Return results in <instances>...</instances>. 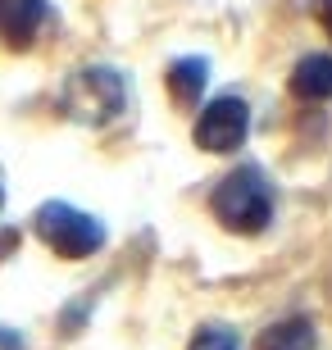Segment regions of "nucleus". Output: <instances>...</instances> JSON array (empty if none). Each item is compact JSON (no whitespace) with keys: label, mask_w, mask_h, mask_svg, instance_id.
I'll return each instance as SVG.
<instances>
[{"label":"nucleus","mask_w":332,"mask_h":350,"mask_svg":"<svg viewBox=\"0 0 332 350\" xmlns=\"http://www.w3.org/2000/svg\"><path fill=\"white\" fill-rule=\"evenodd\" d=\"M32 228L60 260H87V255H96L105 246V223L96 214H87V209L68 205V200H46L32 214Z\"/></svg>","instance_id":"obj_3"},{"label":"nucleus","mask_w":332,"mask_h":350,"mask_svg":"<svg viewBox=\"0 0 332 350\" xmlns=\"http://www.w3.org/2000/svg\"><path fill=\"white\" fill-rule=\"evenodd\" d=\"M292 96H301V100H328L332 96V55H305L292 68Z\"/></svg>","instance_id":"obj_7"},{"label":"nucleus","mask_w":332,"mask_h":350,"mask_svg":"<svg viewBox=\"0 0 332 350\" xmlns=\"http://www.w3.org/2000/svg\"><path fill=\"white\" fill-rule=\"evenodd\" d=\"M196 146L209 150V155H232L242 150L246 137H251V105L242 96H214L196 114V128H192Z\"/></svg>","instance_id":"obj_4"},{"label":"nucleus","mask_w":332,"mask_h":350,"mask_svg":"<svg viewBox=\"0 0 332 350\" xmlns=\"http://www.w3.org/2000/svg\"><path fill=\"white\" fill-rule=\"evenodd\" d=\"M192 350H242V341H237V332H232V327L209 323V327H201V332L192 337Z\"/></svg>","instance_id":"obj_9"},{"label":"nucleus","mask_w":332,"mask_h":350,"mask_svg":"<svg viewBox=\"0 0 332 350\" xmlns=\"http://www.w3.org/2000/svg\"><path fill=\"white\" fill-rule=\"evenodd\" d=\"M0 205H5V191H0Z\"/></svg>","instance_id":"obj_12"},{"label":"nucleus","mask_w":332,"mask_h":350,"mask_svg":"<svg viewBox=\"0 0 332 350\" xmlns=\"http://www.w3.org/2000/svg\"><path fill=\"white\" fill-rule=\"evenodd\" d=\"M123 105H128V82H123L118 68H105V64L77 68L64 82V91H60V109L73 123H87V128L114 123L123 114Z\"/></svg>","instance_id":"obj_2"},{"label":"nucleus","mask_w":332,"mask_h":350,"mask_svg":"<svg viewBox=\"0 0 332 350\" xmlns=\"http://www.w3.org/2000/svg\"><path fill=\"white\" fill-rule=\"evenodd\" d=\"M314 14H319L323 32H328V37H332V0H319V5H314Z\"/></svg>","instance_id":"obj_10"},{"label":"nucleus","mask_w":332,"mask_h":350,"mask_svg":"<svg viewBox=\"0 0 332 350\" xmlns=\"http://www.w3.org/2000/svg\"><path fill=\"white\" fill-rule=\"evenodd\" d=\"M0 350H23V337L10 332V327H0Z\"/></svg>","instance_id":"obj_11"},{"label":"nucleus","mask_w":332,"mask_h":350,"mask_svg":"<svg viewBox=\"0 0 332 350\" xmlns=\"http://www.w3.org/2000/svg\"><path fill=\"white\" fill-rule=\"evenodd\" d=\"M255 350H314V323L309 319H282V323L259 332Z\"/></svg>","instance_id":"obj_8"},{"label":"nucleus","mask_w":332,"mask_h":350,"mask_svg":"<svg viewBox=\"0 0 332 350\" xmlns=\"http://www.w3.org/2000/svg\"><path fill=\"white\" fill-rule=\"evenodd\" d=\"M209 209H214V219L223 223L228 232H242V237L264 232L268 219H273V187H268L264 169H255V164L232 169L228 178L214 187Z\"/></svg>","instance_id":"obj_1"},{"label":"nucleus","mask_w":332,"mask_h":350,"mask_svg":"<svg viewBox=\"0 0 332 350\" xmlns=\"http://www.w3.org/2000/svg\"><path fill=\"white\" fill-rule=\"evenodd\" d=\"M164 82H168V96H173L178 109H196L201 96H205V82H209V59H201V55H182V59L168 64Z\"/></svg>","instance_id":"obj_6"},{"label":"nucleus","mask_w":332,"mask_h":350,"mask_svg":"<svg viewBox=\"0 0 332 350\" xmlns=\"http://www.w3.org/2000/svg\"><path fill=\"white\" fill-rule=\"evenodd\" d=\"M46 23V0H0V41L10 51H27Z\"/></svg>","instance_id":"obj_5"}]
</instances>
